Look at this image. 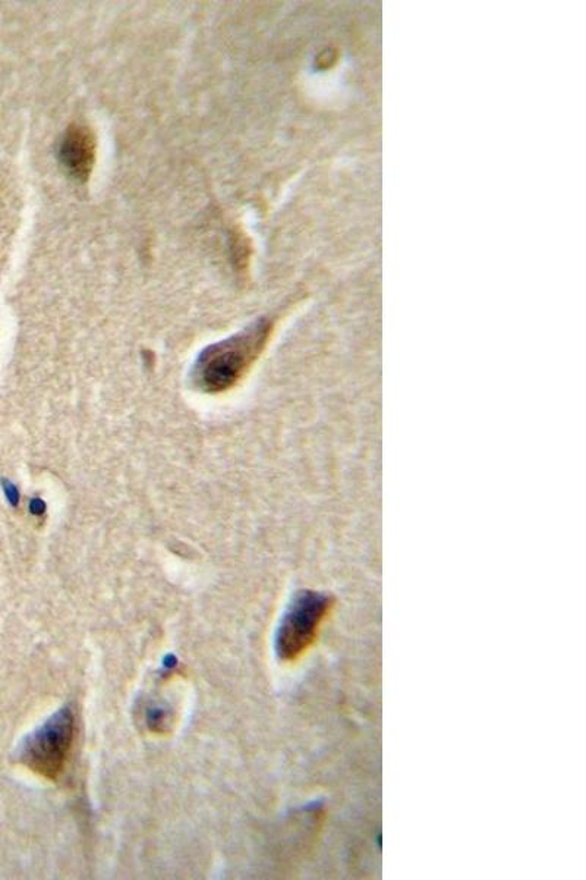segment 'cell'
<instances>
[{
    "instance_id": "cell-1",
    "label": "cell",
    "mask_w": 586,
    "mask_h": 880,
    "mask_svg": "<svg viewBox=\"0 0 586 880\" xmlns=\"http://www.w3.org/2000/svg\"><path fill=\"white\" fill-rule=\"evenodd\" d=\"M273 322L260 319L222 342L207 346L192 367V382L207 393H220L237 385L264 351Z\"/></svg>"
},
{
    "instance_id": "cell-2",
    "label": "cell",
    "mask_w": 586,
    "mask_h": 880,
    "mask_svg": "<svg viewBox=\"0 0 586 880\" xmlns=\"http://www.w3.org/2000/svg\"><path fill=\"white\" fill-rule=\"evenodd\" d=\"M74 738L75 715L72 709L65 706L23 738L16 758L31 772L56 780L63 772Z\"/></svg>"
},
{
    "instance_id": "cell-3",
    "label": "cell",
    "mask_w": 586,
    "mask_h": 880,
    "mask_svg": "<svg viewBox=\"0 0 586 880\" xmlns=\"http://www.w3.org/2000/svg\"><path fill=\"white\" fill-rule=\"evenodd\" d=\"M333 599L315 590H300L281 615L274 637V650L280 660L291 662L307 650L318 634Z\"/></svg>"
},
{
    "instance_id": "cell-4",
    "label": "cell",
    "mask_w": 586,
    "mask_h": 880,
    "mask_svg": "<svg viewBox=\"0 0 586 880\" xmlns=\"http://www.w3.org/2000/svg\"><path fill=\"white\" fill-rule=\"evenodd\" d=\"M59 157L70 176L85 182L96 159V138L92 132L85 127H70L63 137Z\"/></svg>"
},
{
    "instance_id": "cell-5",
    "label": "cell",
    "mask_w": 586,
    "mask_h": 880,
    "mask_svg": "<svg viewBox=\"0 0 586 880\" xmlns=\"http://www.w3.org/2000/svg\"><path fill=\"white\" fill-rule=\"evenodd\" d=\"M4 490H5V493H6L8 501H9L12 505H16V504H18V501H19V493H18L16 487H15L11 482H6V480H5V482H4Z\"/></svg>"
},
{
    "instance_id": "cell-6",
    "label": "cell",
    "mask_w": 586,
    "mask_h": 880,
    "mask_svg": "<svg viewBox=\"0 0 586 880\" xmlns=\"http://www.w3.org/2000/svg\"><path fill=\"white\" fill-rule=\"evenodd\" d=\"M30 509H31V512H33V514H37V515H38V514H43V512H44L45 505H44V502H43V501H40V499H33L31 504H30Z\"/></svg>"
}]
</instances>
